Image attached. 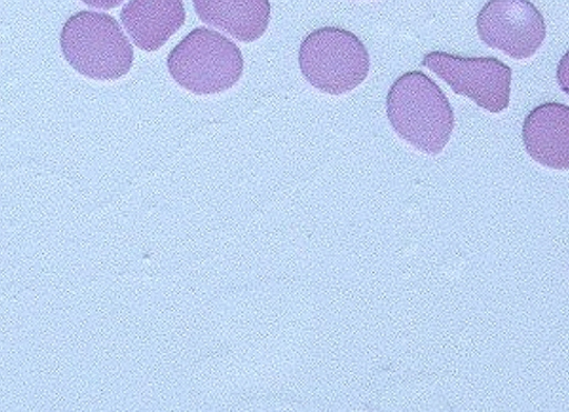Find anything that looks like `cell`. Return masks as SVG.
I'll use <instances>...</instances> for the list:
<instances>
[{
	"label": "cell",
	"instance_id": "1",
	"mask_svg": "<svg viewBox=\"0 0 569 412\" xmlns=\"http://www.w3.org/2000/svg\"><path fill=\"white\" fill-rule=\"evenodd\" d=\"M387 117L403 141L437 155L450 141L455 110L442 89L421 71L406 72L387 94Z\"/></svg>",
	"mask_w": 569,
	"mask_h": 412
},
{
	"label": "cell",
	"instance_id": "8",
	"mask_svg": "<svg viewBox=\"0 0 569 412\" xmlns=\"http://www.w3.org/2000/svg\"><path fill=\"white\" fill-rule=\"evenodd\" d=\"M183 0H130L121 12L123 27L133 44L154 52L186 23Z\"/></svg>",
	"mask_w": 569,
	"mask_h": 412
},
{
	"label": "cell",
	"instance_id": "2",
	"mask_svg": "<svg viewBox=\"0 0 569 412\" xmlns=\"http://www.w3.org/2000/svg\"><path fill=\"white\" fill-rule=\"evenodd\" d=\"M66 61L96 81H116L133 64V48L119 22L107 13L81 11L71 16L61 33Z\"/></svg>",
	"mask_w": 569,
	"mask_h": 412
},
{
	"label": "cell",
	"instance_id": "3",
	"mask_svg": "<svg viewBox=\"0 0 569 412\" xmlns=\"http://www.w3.org/2000/svg\"><path fill=\"white\" fill-rule=\"evenodd\" d=\"M173 81L196 94H214L231 89L244 71L240 48L208 28L192 30L168 56Z\"/></svg>",
	"mask_w": 569,
	"mask_h": 412
},
{
	"label": "cell",
	"instance_id": "6",
	"mask_svg": "<svg viewBox=\"0 0 569 412\" xmlns=\"http://www.w3.org/2000/svg\"><path fill=\"white\" fill-rule=\"evenodd\" d=\"M477 28L486 46L517 61L535 56L547 36L545 18L529 0H489Z\"/></svg>",
	"mask_w": 569,
	"mask_h": 412
},
{
	"label": "cell",
	"instance_id": "5",
	"mask_svg": "<svg viewBox=\"0 0 569 412\" xmlns=\"http://www.w3.org/2000/svg\"><path fill=\"white\" fill-rule=\"evenodd\" d=\"M422 66L483 110L500 113L509 107L513 72L496 57L435 51L425 56Z\"/></svg>",
	"mask_w": 569,
	"mask_h": 412
},
{
	"label": "cell",
	"instance_id": "10",
	"mask_svg": "<svg viewBox=\"0 0 569 412\" xmlns=\"http://www.w3.org/2000/svg\"><path fill=\"white\" fill-rule=\"evenodd\" d=\"M82 2L90 8L111 10L120 7L124 0H82Z\"/></svg>",
	"mask_w": 569,
	"mask_h": 412
},
{
	"label": "cell",
	"instance_id": "7",
	"mask_svg": "<svg viewBox=\"0 0 569 412\" xmlns=\"http://www.w3.org/2000/svg\"><path fill=\"white\" fill-rule=\"evenodd\" d=\"M522 140L529 155L553 170L569 169V108L545 103L528 113Z\"/></svg>",
	"mask_w": 569,
	"mask_h": 412
},
{
	"label": "cell",
	"instance_id": "9",
	"mask_svg": "<svg viewBox=\"0 0 569 412\" xmlns=\"http://www.w3.org/2000/svg\"><path fill=\"white\" fill-rule=\"evenodd\" d=\"M192 3L203 23L243 43L258 41L270 23L269 0H192Z\"/></svg>",
	"mask_w": 569,
	"mask_h": 412
},
{
	"label": "cell",
	"instance_id": "4",
	"mask_svg": "<svg viewBox=\"0 0 569 412\" xmlns=\"http://www.w3.org/2000/svg\"><path fill=\"white\" fill-rule=\"evenodd\" d=\"M299 63L311 87L339 96L357 89L366 81L370 56L357 34L342 28L326 27L305 38Z\"/></svg>",
	"mask_w": 569,
	"mask_h": 412
}]
</instances>
